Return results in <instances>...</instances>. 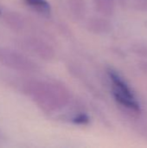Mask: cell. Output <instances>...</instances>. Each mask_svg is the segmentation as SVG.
<instances>
[{"mask_svg":"<svg viewBox=\"0 0 147 148\" xmlns=\"http://www.w3.org/2000/svg\"><path fill=\"white\" fill-rule=\"evenodd\" d=\"M135 8L140 10H147V0H134Z\"/></svg>","mask_w":147,"mask_h":148,"instance_id":"277c9868","label":"cell"},{"mask_svg":"<svg viewBox=\"0 0 147 148\" xmlns=\"http://www.w3.org/2000/svg\"><path fill=\"white\" fill-rule=\"evenodd\" d=\"M134 47L135 48L133 49L134 53H137L138 55L142 56H147V47L143 46V45H140V46H136L135 45Z\"/></svg>","mask_w":147,"mask_h":148,"instance_id":"3957f363","label":"cell"},{"mask_svg":"<svg viewBox=\"0 0 147 148\" xmlns=\"http://www.w3.org/2000/svg\"><path fill=\"white\" fill-rule=\"evenodd\" d=\"M23 2L39 12L46 14L50 11V5L46 0H23Z\"/></svg>","mask_w":147,"mask_h":148,"instance_id":"7a4b0ae2","label":"cell"},{"mask_svg":"<svg viewBox=\"0 0 147 148\" xmlns=\"http://www.w3.org/2000/svg\"><path fill=\"white\" fill-rule=\"evenodd\" d=\"M89 121V119L88 117L84 114H81L80 115H78L75 120H74V122L75 123H77V124H86Z\"/></svg>","mask_w":147,"mask_h":148,"instance_id":"5b68a950","label":"cell"},{"mask_svg":"<svg viewBox=\"0 0 147 148\" xmlns=\"http://www.w3.org/2000/svg\"><path fill=\"white\" fill-rule=\"evenodd\" d=\"M108 75L113 84V95L115 101L126 108L139 114L141 112L140 105L128 84L113 69L108 70Z\"/></svg>","mask_w":147,"mask_h":148,"instance_id":"6da1fadb","label":"cell"}]
</instances>
